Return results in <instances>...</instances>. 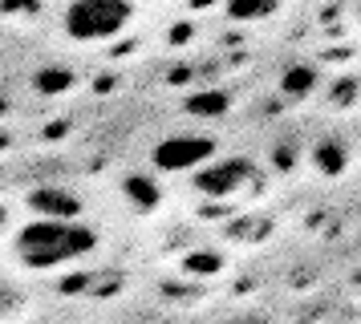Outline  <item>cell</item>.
<instances>
[{"label": "cell", "mask_w": 361, "mask_h": 324, "mask_svg": "<svg viewBox=\"0 0 361 324\" xmlns=\"http://www.w3.org/2000/svg\"><path fill=\"white\" fill-rule=\"evenodd\" d=\"M130 20H134L130 0H69L61 29L78 45H102V41H114L118 32H126Z\"/></svg>", "instance_id": "obj_2"}, {"label": "cell", "mask_w": 361, "mask_h": 324, "mask_svg": "<svg viewBox=\"0 0 361 324\" xmlns=\"http://www.w3.org/2000/svg\"><path fill=\"white\" fill-rule=\"evenodd\" d=\"M280 8V0H228L231 20H264Z\"/></svg>", "instance_id": "obj_5"}, {"label": "cell", "mask_w": 361, "mask_h": 324, "mask_svg": "<svg viewBox=\"0 0 361 324\" xmlns=\"http://www.w3.org/2000/svg\"><path fill=\"white\" fill-rule=\"evenodd\" d=\"M215 142L203 134H179V138H166L163 146H154V162L166 170H183V166H195V162L212 158Z\"/></svg>", "instance_id": "obj_3"}, {"label": "cell", "mask_w": 361, "mask_h": 324, "mask_svg": "<svg viewBox=\"0 0 361 324\" xmlns=\"http://www.w3.org/2000/svg\"><path fill=\"white\" fill-rule=\"evenodd\" d=\"M357 25H361V4H357Z\"/></svg>", "instance_id": "obj_9"}, {"label": "cell", "mask_w": 361, "mask_h": 324, "mask_svg": "<svg viewBox=\"0 0 361 324\" xmlns=\"http://www.w3.org/2000/svg\"><path fill=\"white\" fill-rule=\"evenodd\" d=\"M25 304H29V300H25L13 284H0V320H13V316H20V312H25Z\"/></svg>", "instance_id": "obj_7"}, {"label": "cell", "mask_w": 361, "mask_h": 324, "mask_svg": "<svg viewBox=\"0 0 361 324\" xmlns=\"http://www.w3.org/2000/svg\"><path fill=\"white\" fill-rule=\"evenodd\" d=\"M247 175H252L247 162H215V166H207V170L195 178V187L207 191V194H231V191H240V182H244Z\"/></svg>", "instance_id": "obj_4"}, {"label": "cell", "mask_w": 361, "mask_h": 324, "mask_svg": "<svg viewBox=\"0 0 361 324\" xmlns=\"http://www.w3.org/2000/svg\"><path fill=\"white\" fill-rule=\"evenodd\" d=\"M317 166H321L325 175H341L349 162H345V150H341V146L325 142V146H317Z\"/></svg>", "instance_id": "obj_6"}, {"label": "cell", "mask_w": 361, "mask_h": 324, "mask_svg": "<svg viewBox=\"0 0 361 324\" xmlns=\"http://www.w3.org/2000/svg\"><path fill=\"white\" fill-rule=\"evenodd\" d=\"M284 89L288 94H309L312 89V69H293V73H284Z\"/></svg>", "instance_id": "obj_8"}, {"label": "cell", "mask_w": 361, "mask_h": 324, "mask_svg": "<svg viewBox=\"0 0 361 324\" xmlns=\"http://www.w3.org/2000/svg\"><path fill=\"white\" fill-rule=\"evenodd\" d=\"M13 251L25 268L33 272H53L61 263L85 259L98 251V231L82 223L78 215H41L33 223H25L13 239Z\"/></svg>", "instance_id": "obj_1"}]
</instances>
